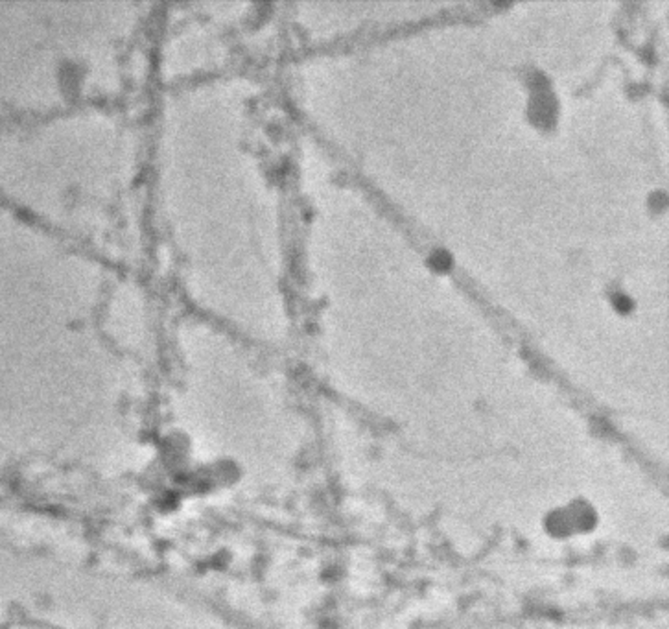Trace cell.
<instances>
[{
	"instance_id": "2",
	"label": "cell",
	"mask_w": 669,
	"mask_h": 629,
	"mask_svg": "<svg viewBox=\"0 0 669 629\" xmlns=\"http://www.w3.org/2000/svg\"><path fill=\"white\" fill-rule=\"evenodd\" d=\"M614 303H616V307L620 308V310H623V312L631 310V307H632V301L629 299L627 295H623V294H616V295H614Z\"/></svg>"
},
{
	"instance_id": "1",
	"label": "cell",
	"mask_w": 669,
	"mask_h": 629,
	"mask_svg": "<svg viewBox=\"0 0 669 629\" xmlns=\"http://www.w3.org/2000/svg\"><path fill=\"white\" fill-rule=\"evenodd\" d=\"M430 262H432L433 268H437V270H445V268H448V266H450L452 259H450V255H448L446 251H435L432 255Z\"/></svg>"
}]
</instances>
